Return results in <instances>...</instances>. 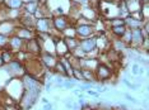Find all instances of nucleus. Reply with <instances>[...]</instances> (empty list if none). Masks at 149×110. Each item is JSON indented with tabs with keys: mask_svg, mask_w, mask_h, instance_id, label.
Returning a JSON list of instances; mask_svg holds the SVG:
<instances>
[{
	"mask_svg": "<svg viewBox=\"0 0 149 110\" xmlns=\"http://www.w3.org/2000/svg\"><path fill=\"white\" fill-rule=\"evenodd\" d=\"M61 37L63 38H77V32H75V25L72 24L69 25L65 31L61 32Z\"/></svg>",
	"mask_w": 149,
	"mask_h": 110,
	"instance_id": "4be33fe9",
	"label": "nucleus"
},
{
	"mask_svg": "<svg viewBox=\"0 0 149 110\" xmlns=\"http://www.w3.org/2000/svg\"><path fill=\"white\" fill-rule=\"evenodd\" d=\"M110 29H111V33H112L116 38H120L127 28L125 25H118V27H112V28H110Z\"/></svg>",
	"mask_w": 149,
	"mask_h": 110,
	"instance_id": "a878e982",
	"label": "nucleus"
},
{
	"mask_svg": "<svg viewBox=\"0 0 149 110\" xmlns=\"http://www.w3.org/2000/svg\"><path fill=\"white\" fill-rule=\"evenodd\" d=\"M120 39H121V41H123L126 46H130V43H131V29H126L124 34L120 37Z\"/></svg>",
	"mask_w": 149,
	"mask_h": 110,
	"instance_id": "bb28decb",
	"label": "nucleus"
},
{
	"mask_svg": "<svg viewBox=\"0 0 149 110\" xmlns=\"http://www.w3.org/2000/svg\"><path fill=\"white\" fill-rule=\"evenodd\" d=\"M42 110H52V105L50 104V102H47V104H45V106L42 108Z\"/></svg>",
	"mask_w": 149,
	"mask_h": 110,
	"instance_id": "ea45409f",
	"label": "nucleus"
},
{
	"mask_svg": "<svg viewBox=\"0 0 149 110\" xmlns=\"http://www.w3.org/2000/svg\"><path fill=\"white\" fill-rule=\"evenodd\" d=\"M113 71L111 70L108 66L103 65V63H100L97 66V68L94 70V76H96V80L97 81H101V82H104V81H108L110 79H112L113 76Z\"/></svg>",
	"mask_w": 149,
	"mask_h": 110,
	"instance_id": "7ed1b4c3",
	"label": "nucleus"
},
{
	"mask_svg": "<svg viewBox=\"0 0 149 110\" xmlns=\"http://www.w3.org/2000/svg\"><path fill=\"white\" fill-rule=\"evenodd\" d=\"M64 102H65V108H66V109L72 110V108H73V100H72V99H66Z\"/></svg>",
	"mask_w": 149,
	"mask_h": 110,
	"instance_id": "e433bc0d",
	"label": "nucleus"
},
{
	"mask_svg": "<svg viewBox=\"0 0 149 110\" xmlns=\"http://www.w3.org/2000/svg\"><path fill=\"white\" fill-rule=\"evenodd\" d=\"M79 110H94V109H93L89 104H84V105L80 106V109H79Z\"/></svg>",
	"mask_w": 149,
	"mask_h": 110,
	"instance_id": "58836bf2",
	"label": "nucleus"
},
{
	"mask_svg": "<svg viewBox=\"0 0 149 110\" xmlns=\"http://www.w3.org/2000/svg\"><path fill=\"white\" fill-rule=\"evenodd\" d=\"M129 16H131V18L135 19V20H138V22H145V19L143 18V15H141L140 10H139V12H134V13H130V15H129Z\"/></svg>",
	"mask_w": 149,
	"mask_h": 110,
	"instance_id": "7c9ffc66",
	"label": "nucleus"
},
{
	"mask_svg": "<svg viewBox=\"0 0 149 110\" xmlns=\"http://www.w3.org/2000/svg\"><path fill=\"white\" fill-rule=\"evenodd\" d=\"M4 66V62H3V59H1V57H0V67H3Z\"/></svg>",
	"mask_w": 149,
	"mask_h": 110,
	"instance_id": "37998d69",
	"label": "nucleus"
},
{
	"mask_svg": "<svg viewBox=\"0 0 149 110\" xmlns=\"http://www.w3.org/2000/svg\"><path fill=\"white\" fill-rule=\"evenodd\" d=\"M8 48L14 53L23 51V48H24V41L17 36H10L8 39Z\"/></svg>",
	"mask_w": 149,
	"mask_h": 110,
	"instance_id": "4468645a",
	"label": "nucleus"
},
{
	"mask_svg": "<svg viewBox=\"0 0 149 110\" xmlns=\"http://www.w3.org/2000/svg\"><path fill=\"white\" fill-rule=\"evenodd\" d=\"M23 51H26L27 53H29V55H32V56L38 57L42 53V48H41V44L37 41V38L35 37V38L24 42V48H23Z\"/></svg>",
	"mask_w": 149,
	"mask_h": 110,
	"instance_id": "423d86ee",
	"label": "nucleus"
},
{
	"mask_svg": "<svg viewBox=\"0 0 149 110\" xmlns=\"http://www.w3.org/2000/svg\"><path fill=\"white\" fill-rule=\"evenodd\" d=\"M80 62V67L84 70H91V71H94L97 68V66L100 65V61L98 58H89V57H84L79 59Z\"/></svg>",
	"mask_w": 149,
	"mask_h": 110,
	"instance_id": "f3484780",
	"label": "nucleus"
},
{
	"mask_svg": "<svg viewBox=\"0 0 149 110\" xmlns=\"http://www.w3.org/2000/svg\"><path fill=\"white\" fill-rule=\"evenodd\" d=\"M8 39H9V37L0 34V49L8 48Z\"/></svg>",
	"mask_w": 149,
	"mask_h": 110,
	"instance_id": "473e14b6",
	"label": "nucleus"
},
{
	"mask_svg": "<svg viewBox=\"0 0 149 110\" xmlns=\"http://www.w3.org/2000/svg\"><path fill=\"white\" fill-rule=\"evenodd\" d=\"M52 39L55 42V55L57 57H63L66 53H69V49H68L63 37H52Z\"/></svg>",
	"mask_w": 149,
	"mask_h": 110,
	"instance_id": "2eb2a0df",
	"label": "nucleus"
},
{
	"mask_svg": "<svg viewBox=\"0 0 149 110\" xmlns=\"http://www.w3.org/2000/svg\"><path fill=\"white\" fill-rule=\"evenodd\" d=\"M13 36L19 37V38L26 42V41H29V39L35 38L36 32H35V29H29V28H26V27H22V25H17L15 32Z\"/></svg>",
	"mask_w": 149,
	"mask_h": 110,
	"instance_id": "1a4fd4ad",
	"label": "nucleus"
},
{
	"mask_svg": "<svg viewBox=\"0 0 149 110\" xmlns=\"http://www.w3.org/2000/svg\"><path fill=\"white\" fill-rule=\"evenodd\" d=\"M17 23L14 20H3L0 22V34L6 36V37H10L14 34L15 28H17Z\"/></svg>",
	"mask_w": 149,
	"mask_h": 110,
	"instance_id": "9b49d317",
	"label": "nucleus"
},
{
	"mask_svg": "<svg viewBox=\"0 0 149 110\" xmlns=\"http://www.w3.org/2000/svg\"><path fill=\"white\" fill-rule=\"evenodd\" d=\"M54 82H55L56 85H63V82H64V79L61 77V76H57V77L55 79V81H54Z\"/></svg>",
	"mask_w": 149,
	"mask_h": 110,
	"instance_id": "4c0bfd02",
	"label": "nucleus"
},
{
	"mask_svg": "<svg viewBox=\"0 0 149 110\" xmlns=\"http://www.w3.org/2000/svg\"><path fill=\"white\" fill-rule=\"evenodd\" d=\"M96 48L100 52H106L107 49L111 48V41L107 36L103 33H97L96 34Z\"/></svg>",
	"mask_w": 149,
	"mask_h": 110,
	"instance_id": "9d476101",
	"label": "nucleus"
},
{
	"mask_svg": "<svg viewBox=\"0 0 149 110\" xmlns=\"http://www.w3.org/2000/svg\"><path fill=\"white\" fill-rule=\"evenodd\" d=\"M40 92L38 91H32V90H24L22 94L21 100L18 101L19 110H28L36 104L37 99H38Z\"/></svg>",
	"mask_w": 149,
	"mask_h": 110,
	"instance_id": "f257e3e1",
	"label": "nucleus"
},
{
	"mask_svg": "<svg viewBox=\"0 0 149 110\" xmlns=\"http://www.w3.org/2000/svg\"><path fill=\"white\" fill-rule=\"evenodd\" d=\"M125 22V27H126L127 29H136V28H141L144 24V22H138L135 20V19H133L131 16H127V18L124 19Z\"/></svg>",
	"mask_w": 149,
	"mask_h": 110,
	"instance_id": "412c9836",
	"label": "nucleus"
},
{
	"mask_svg": "<svg viewBox=\"0 0 149 110\" xmlns=\"http://www.w3.org/2000/svg\"><path fill=\"white\" fill-rule=\"evenodd\" d=\"M125 5H126L129 13H134V12H139L141 6V1L140 0H124Z\"/></svg>",
	"mask_w": 149,
	"mask_h": 110,
	"instance_id": "aec40b11",
	"label": "nucleus"
},
{
	"mask_svg": "<svg viewBox=\"0 0 149 110\" xmlns=\"http://www.w3.org/2000/svg\"><path fill=\"white\" fill-rule=\"evenodd\" d=\"M139 70H140V65H139V63H134V65L131 66V73H133L134 76L139 75Z\"/></svg>",
	"mask_w": 149,
	"mask_h": 110,
	"instance_id": "72a5a7b5",
	"label": "nucleus"
},
{
	"mask_svg": "<svg viewBox=\"0 0 149 110\" xmlns=\"http://www.w3.org/2000/svg\"><path fill=\"white\" fill-rule=\"evenodd\" d=\"M38 58H40V61H41L43 67L46 70H51V71H52L54 66L56 65L57 59H59V57H57L56 55H51V53H46V52H42Z\"/></svg>",
	"mask_w": 149,
	"mask_h": 110,
	"instance_id": "6e6552de",
	"label": "nucleus"
},
{
	"mask_svg": "<svg viewBox=\"0 0 149 110\" xmlns=\"http://www.w3.org/2000/svg\"><path fill=\"white\" fill-rule=\"evenodd\" d=\"M38 8V3H37V0H33V1H28V3H24V5H23V10L27 12V13H33L36 12V9Z\"/></svg>",
	"mask_w": 149,
	"mask_h": 110,
	"instance_id": "b1692460",
	"label": "nucleus"
},
{
	"mask_svg": "<svg viewBox=\"0 0 149 110\" xmlns=\"http://www.w3.org/2000/svg\"><path fill=\"white\" fill-rule=\"evenodd\" d=\"M74 86H75V81H73L72 77L64 80V82H63V87H64V89H66V90H73Z\"/></svg>",
	"mask_w": 149,
	"mask_h": 110,
	"instance_id": "c756f323",
	"label": "nucleus"
},
{
	"mask_svg": "<svg viewBox=\"0 0 149 110\" xmlns=\"http://www.w3.org/2000/svg\"><path fill=\"white\" fill-rule=\"evenodd\" d=\"M73 23L68 18V15H55L52 16V27L54 29H56L59 33L65 31L69 25H72Z\"/></svg>",
	"mask_w": 149,
	"mask_h": 110,
	"instance_id": "39448f33",
	"label": "nucleus"
},
{
	"mask_svg": "<svg viewBox=\"0 0 149 110\" xmlns=\"http://www.w3.org/2000/svg\"><path fill=\"white\" fill-rule=\"evenodd\" d=\"M42 102H43V104H47L49 101H47V99H42Z\"/></svg>",
	"mask_w": 149,
	"mask_h": 110,
	"instance_id": "c03bdc74",
	"label": "nucleus"
},
{
	"mask_svg": "<svg viewBox=\"0 0 149 110\" xmlns=\"http://www.w3.org/2000/svg\"><path fill=\"white\" fill-rule=\"evenodd\" d=\"M94 110H100V109H94Z\"/></svg>",
	"mask_w": 149,
	"mask_h": 110,
	"instance_id": "a18cd8bd",
	"label": "nucleus"
},
{
	"mask_svg": "<svg viewBox=\"0 0 149 110\" xmlns=\"http://www.w3.org/2000/svg\"><path fill=\"white\" fill-rule=\"evenodd\" d=\"M35 24H36V18L33 16V14L27 13L22 9L21 16L18 19V25L26 27V28H29V29H35Z\"/></svg>",
	"mask_w": 149,
	"mask_h": 110,
	"instance_id": "0eeeda50",
	"label": "nucleus"
},
{
	"mask_svg": "<svg viewBox=\"0 0 149 110\" xmlns=\"http://www.w3.org/2000/svg\"><path fill=\"white\" fill-rule=\"evenodd\" d=\"M73 77L78 80V81H83V73H82V68L78 70V68H74L73 70Z\"/></svg>",
	"mask_w": 149,
	"mask_h": 110,
	"instance_id": "2f4dec72",
	"label": "nucleus"
},
{
	"mask_svg": "<svg viewBox=\"0 0 149 110\" xmlns=\"http://www.w3.org/2000/svg\"><path fill=\"white\" fill-rule=\"evenodd\" d=\"M144 36L141 34L140 28L136 29H131V43H130V47L131 48H140L141 43H143Z\"/></svg>",
	"mask_w": 149,
	"mask_h": 110,
	"instance_id": "dca6fc26",
	"label": "nucleus"
},
{
	"mask_svg": "<svg viewBox=\"0 0 149 110\" xmlns=\"http://www.w3.org/2000/svg\"><path fill=\"white\" fill-rule=\"evenodd\" d=\"M70 53H72L74 57H77V58H84V57L87 56V55H86V52H84L83 49L79 47V46H78V47H77L75 49H74L73 52H70Z\"/></svg>",
	"mask_w": 149,
	"mask_h": 110,
	"instance_id": "c85d7f7f",
	"label": "nucleus"
},
{
	"mask_svg": "<svg viewBox=\"0 0 149 110\" xmlns=\"http://www.w3.org/2000/svg\"><path fill=\"white\" fill-rule=\"evenodd\" d=\"M75 32H77V38L83 39L88 37L94 36V29L93 24H87V25H75Z\"/></svg>",
	"mask_w": 149,
	"mask_h": 110,
	"instance_id": "ddd939ff",
	"label": "nucleus"
},
{
	"mask_svg": "<svg viewBox=\"0 0 149 110\" xmlns=\"http://www.w3.org/2000/svg\"><path fill=\"white\" fill-rule=\"evenodd\" d=\"M83 1H87V0H83Z\"/></svg>",
	"mask_w": 149,
	"mask_h": 110,
	"instance_id": "49530a36",
	"label": "nucleus"
},
{
	"mask_svg": "<svg viewBox=\"0 0 149 110\" xmlns=\"http://www.w3.org/2000/svg\"><path fill=\"white\" fill-rule=\"evenodd\" d=\"M80 108H79V104H78L77 101H73V108H72V110H79Z\"/></svg>",
	"mask_w": 149,
	"mask_h": 110,
	"instance_id": "a19ab883",
	"label": "nucleus"
},
{
	"mask_svg": "<svg viewBox=\"0 0 149 110\" xmlns=\"http://www.w3.org/2000/svg\"><path fill=\"white\" fill-rule=\"evenodd\" d=\"M51 86H52V82H49V84L46 85V90H47V91H50V90H51Z\"/></svg>",
	"mask_w": 149,
	"mask_h": 110,
	"instance_id": "79ce46f5",
	"label": "nucleus"
},
{
	"mask_svg": "<svg viewBox=\"0 0 149 110\" xmlns=\"http://www.w3.org/2000/svg\"><path fill=\"white\" fill-rule=\"evenodd\" d=\"M79 47L86 52V55L87 53L93 52L94 49H97L96 48V34L92 36V37H88V38L79 39Z\"/></svg>",
	"mask_w": 149,
	"mask_h": 110,
	"instance_id": "f8f14e48",
	"label": "nucleus"
},
{
	"mask_svg": "<svg viewBox=\"0 0 149 110\" xmlns=\"http://www.w3.org/2000/svg\"><path fill=\"white\" fill-rule=\"evenodd\" d=\"M82 73H83V81H87V82H96L97 81L96 76H94V71L82 68Z\"/></svg>",
	"mask_w": 149,
	"mask_h": 110,
	"instance_id": "393cba45",
	"label": "nucleus"
},
{
	"mask_svg": "<svg viewBox=\"0 0 149 110\" xmlns=\"http://www.w3.org/2000/svg\"><path fill=\"white\" fill-rule=\"evenodd\" d=\"M4 68L6 70V72L9 73V76L13 79V77H17V79H22L23 76L26 75V68L23 66V63L18 59H13L9 63H6V66L4 65Z\"/></svg>",
	"mask_w": 149,
	"mask_h": 110,
	"instance_id": "f03ea898",
	"label": "nucleus"
},
{
	"mask_svg": "<svg viewBox=\"0 0 149 110\" xmlns=\"http://www.w3.org/2000/svg\"><path fill=\"white\" fill-rule=\"evenodd\" d=\"M1 5L6 9H17V10H21L24 5L23 0H3Z\"/></svg>",
	"mask_w": 149,
	"mask_h": 110,
	"instance_id": "a211bd4d",
	"label": "nucleus"
},
{
	"mask_svg": "<svg viewBox=\"0 0 149 110\" xmlns=\"http://www.w3.org/2000/svg\"><path fill=\"white\" fill-rule=\"evenodd\" d=\"M64 42H65L69 52H73L79 46V39L78 38H64Z\"/></svg>",
	"mask_w": 149,
	"mask_h": 110,
	"instance_id": "5701e85b",
	"label": "nucleus"
},
{
	"mask_svg": "<svg viewBox=\"0 0 149 110\" xmlns=\"http://www.w3.org/2000/svg\"><path fill=\"white\" fill-rule=\"evenodd\" d=\"M54 29L52 27V18L47 16V18H41V19H36V24H35V32L37 33H51Z\"/></svg>",
	"mask_w": 149,
	"mask_h": 110,
	"instance_id": "20e7f679",
	"label": "nucleus"
},
{
	"mask_svg": "<svg viewBox=\"0 0 149 110\" xmlns=\"http://www.w3.org/2000/svg\"><path fill=\"white\" fill-rule=\"evenodd\" d=\"M87 95L88 96H92V98H100V94L97 91H93V90H87Z\"/></svg>",
	"mask_w": 149,
	"mask_h": 110,
	"instance_id": "c9c22d12",
	"label": "nucleus"
},
{
	"mask_svg": "<svg viewBox=\"0 0 149 110\" xmlns=\"http://www.w3.org/2000/svg\"><path fill=\"white\" fill-rule=\"evenodd\" d=\"M140 13H141V15H143V18L145 20H148V16H149V4L148 3H141Z\"/></svg>",
	"mask_w": 149,
	"mask_h": 110,
	"instance_id": "cd10ccee",
	"label": "nucleus"
},
{
	"mask_svg": "<svg viewBox=\"0 0 149 110\" xmlns=\"http://www.w3.org/2000/svg\"><path fill=\"white\" fill-rule=\"evenodd\" d=\"M0 57H1L4 65H6V63H9L10 61L14 59L15 55H14V52H12L9 48H3V49H0Z\"/></svg>",
	"mask_w": 149,
	"mask_h": 110,
	"instance_id": "6ab92c4d",
	"label": "nucleus"
},
{
	"mask_svg": "<svg viewBox=\"0 0 149 110\" xmlns=\"http://www.w3.org/2000/svg\"><path fill=\"white\" fill-rule=\"evenodd\" d=\"M124 96H125V99L129 100V101H131V102H135V104H139V101L135 98H133L130 94H127V92H124Z\"/></svg>",
	"mask_w": 149,
	"mask_h": 110,
	"instance_id": "f704fd0d",
	"label": "nucleus"
}]
</instances>
